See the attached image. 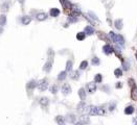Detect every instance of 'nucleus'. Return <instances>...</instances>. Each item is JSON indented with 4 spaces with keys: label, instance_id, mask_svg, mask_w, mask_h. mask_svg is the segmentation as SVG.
Segmentation results:
<instances>
[{
    "label": "nucleus",
    "instance_id": "nucleus-30",
    "mask_svg": "<svg viewBox=\"0 0 137 125\" xmlns=\"http://www.w3.org/2000/svg\"><path fill=\"white\" fill-rule=\"evenodd\" d=\"M114 75H115L116 77H120V76L122 75V71H121V69H115V71H114Z\"/></svg>",
    "mask_w": 137,
    "mask_h": 125
},
{
    "label": "nucleus",
    "instance_id": "nucleus-31",
    "mask_svg": "<svg viewBox=\"0 0 137 125\" xmlns=\"http://www.w3.org/2000/svg\"><path fill=\"white\" fill-rule=\"evenodd\" d=\"M102 79H103V77H102V75H101V74H96V75H95V77H94V81H95V82H97V84L102 82Z\"/></svg>",
    "mask_w": 137,
    "mask_h": 125
},
{
    "label": "nucleus",
    "instance_id": "nucleus-35",
    "mask_svg": "<svg viewBox=\"0 0 137 125\" xmlns=\"http://www.w3.org/2000/svg\"><path fill=\"white\" fill-rule=\"evenodd\" d=\"M58 90H59V88H58V86H56V85H54L53 87H50V92H51L53 94H56Z\"/></svg>",
    "mask_w": 137,
    "mask_h": 125
},
{
    "label": "nucleus",
    "instance_id": "nucleus-37",
    "mask_svg": "<svg viewBox=\"0 0 137 125\" xmlns=\"http://www.w3.org/2000/svg\"><path fill=\"white\" fill-rule=\"evenodd\" d=\"M115 105H116V104H115V102H113V103H111V104H110L109 110L111 111V112H112V111H114V108H115Z\"/></svg>",
    "mask_w": 137,
    "mask_h": 125
},
{
    "label": "nucleus",
    "instance_id": "nucleus-23",
    "mask_svg": "<svg viewBox=\"0 0 137 125\" xmlns=\"http://www.w3.org/2000/svg\"><path fill=\"white\" fill-rule=\"evenodd\" d=\"M131 97L133 100H137V87H134L131 92Z\"/></svg>",
    "mask_w": 137,
    "mask_h": 125
},
{
    "label": "nucleus",
    "instance_id": "nucleus-12",
    "mask_svg": "<svg viewBox=\"0 0 137 125\" xmlns=\"http://www.w3.org/2000/svg\"><path fill=\"white\" fill-rule=\"evenodd\" d=\"M89 122H90V120H89V118H88L87 116H82L81 119H80V121H79L77 124H87V123H89Z\"/></svg>",
    "mask_w": 137,
    "mask_h": 125
},
{
    "label": "nucleus",
    "instance_id": "nucleus-43",
    "mask_svg": "<svg viewBox=\"0 0 137 125\" xmlns=\"http://www.w3.org/2000/svg\"><path fill=\"white\" fill-rule=\"evenodd\" d=\"M136 59H137V52H136Z\"/></svg>",
    "mask_w": 137,
    "mask_h": 125
},
{
    "label": "nucleus",
    "instance_id": "nucleus-7",
    "mask_svg": "<svg viewBox=\"0 0 137 125\" xmlns=\"http://www.w3.org/2000/svg\"><path fill=\"white\" fill-rule=\"evenodd\" d=\"M39 103H40L41 106H43V107H47L48 104H49V99H48L47 97H42V98H40Z\"/></svg>",
    "mask_w": 137,
    "mask_h": 125
},
{
    "label": "nucleus",
    "instance_id": "nucleus-21",
    "mask_svg": "<svg viewBox=\"0 0 137 125\" xmlns=\"http://www.w3.org/2000/svg\"><path fill=\"white\" fill-rule=\"evenodd\" d=\"M133 112H134V107L133 106H127L126 108H125V114L126 115H131V114H133Z\"/></svg>",
    "mask_w": 137,
    "mask_h": 125
},
{
    "label": "nucleus",
    "instance_id": "nucleus-33",
    "mask_svg": "<svg viewBox=\"0 0 137 125\" xmlns=\"http://www.w3.org/2000/svg\"><path fill=\"white\" fill-rule=\"evenodd\" d=\"M71 70H72V62L68 61L66 64V71H71Z\"/></svg>",
    "mask_w": 137,
    "mask_h": 125
},
{
    "label": "nucleus",
    "instance_id": "nucleus-27",
    "mask_svg": "<svg viewBox=\"0 0 137 125\" xmlns=\"http://www.w3.org/2000/svg\"><path fill=\"white\" fill-rule=\"evenodd\" d=\"M68 21L70 22V23H74V22H77L78 21V18H77V16L74 15H70L69 17H68Z\"/></svg>",
    "mask_w": 137,
    "mask_h": 125
},
{
    "label": "nucleus",
    "instance_id": "nucleus-26",
    "mask_svg": "<svg viewBox=\"0 0 137 125\" xmlns=\"http://www.w3.org/2000/svg\"><path fill=\"white\" fill-rule=\"evenodd\" d=\"M70 77H71L72 79H78V78L80 77V73H79V71L71 72V73H70Z\"/></svg>",
    "mask_w": 137,
    "mask_h": 125
},
{
    "label": "nucleus",
    "instance_id": "nucleus-17",
    "mask_svg": "<svg viewBox=\"0 0 137 125\" xmlns=\"http://www.w3.org/2000/svg\"><path fill=\"white\" fill-rule=\"evenodd\" d=\"M66 121L69 123H75V116L74 115H68L66 117Z\"/></svg>",
    "mask_w": 137,
    "mask_h": 125
},
{
    "label": "nucleus",
    "instance_id": "nucleus-15",
    "mask_svg": "<svg viewBox=\"0 0 137 125\" xmlns=\"http://www.w3.org/2000/svg\"><path fill=\"white\" fill-rule=\"evenodd\" d=\"M85 33L86 34H88V35H91V34H93L94 33V28L93 27H91V26H86L85 27Z\"/></svg>",
    "mask_w": 137,
    "mask_h": 125
},
{
    "label": "nucleus",
    "instance_id": "nucleus-14",
    "mask_svg": "<svg viewBox=\"0 0 137 125\" xmlns=\"http://www.w3.org/2000/svg\"><path fill=\"white\" fill-rule=\"evenodd\" d=\"M49 15H50L51 17H58V16L60 15V11H59L58 8L54 7V8H51V9L49 11Z\"/></svg>",
    "mask_w": 137,
    "mask_h": 125
},
{
    "label": "nucleus",
    "instance_id": "nucleus-34",
    "mask_svg": "<svg viewBox=\"0 0 137 125\" xmlns=\"http://www.w3.org/2000/svg\"><path fill=\"white\" fill-rule=\"evenodd\" d=\"M92 65H94V66H98V65H100V59H98V58H96V56H94V58H93V59H92Z\"/></svg>",
    "mask_w": 137,
    "mask_h": 125
},
{
    "label": "nucleus",
    "instance_id": "nucleus-19",
    "mask_svg": "<svg viewBox=\"0 0 137 125\" xmlns=\"http://www.w3.org/2000/svg\"><path fill=\"white\" fill-rule=\"evenodd\" d=\"M85 108H86V103L82 100V101L79 103V105H78V111H79V112H84Z\"/></svg>",
    "mask_w": 137,
    "mask_h": 125
},
{
    "label": "nucleus",
    "instance_id": "nucleus-24",
    "mask_svg": "<svg viewBox=\"0 0 137 125\" xmlns=\"http://www.w3.org/2000/svg\"><path fill=\"white\" fill-rule=\"evenodd\" d=\"M114 25H115V27L117 28V29H121L122 28V21L121 20H116L115 22H114Z\"/></svg>",
    "mask_w": 137,
    "mask_h": 125
},
{
    "label": "nucleus",
    "instance_id": "nucleus-5",
    "mask_svg": "<svg viewBox=\"0 0 137 125\" xmlns=\"http://www.w3.org/2000/svg\"><path fill=\"white\" fill-rule=\"evenodd\" d=\"M88 113H89L91 116L98 115V113H100V107H97V106H90V107H88Z\"/></svg>",
    "mask_w": 137,
    "mask_h": 125
},
{
    "label": "nucleus",
    "instance_id": "nucleus-42",
    "mask_svg": "<svg viewBox=\"0 0 137 125\" xmlns=\"http://www.w3.org/2000/svg\"><path fill=\"white\" fill-rule=\"evenodd\" d=\"M2 27H3V26H0V34H1L2 32H3V29H2Z\"/></svg>",
    "mask_w": 137,
    "mask_h": 125
},
{
    "label": "nucleus",
    "instance_id": "nucleus-38",
    "mask_svg": "<svg viewBox=\"0 0 137 125\" xmlns=\"http://www.w3.org/2000/svg\"><path fill=\"white\" fill-rule=\"evenodd\" d=\"M124 69H125V70H128V69H129V68H128V64H127V62H124Z\"/></svg>",
    "mask_w": 137,
    "mask_h": 125
},
{
    "label": "nucleus",
    "instance_id": "nucleus-1",
    "mask_svg": "<svg viewBox=\"0 0 137 125\" xmlns=\"http://www.w3.org/2000/svg\"><path fill=\"white\" fill-rule=\"evenodd\" d=\"M109 35H110V38H111V40H112L114 43H116L117 45H120V46H124V45H125V40H124V38H122L120 34H116L115 32L110 31Z\"/></svg>",
    "mask_w": 137,
    "mask_h": 125
},
{
    "label": "nucleus",
    "instance_id": "nucleus-18",
    "mask_svg": "<svg viewBox=\"0 0 137 125\" xmlns=\"http://www.w3.org/2000/svg\"><path fill=\"white\" fill-rule=\"evenodd\" d=\"M55 122L59 123V124L63 125V124H65V119H64V117H62V116H56V117H55Z\"/></svg>",
    "mask_w": 137,
    "mask_h": 125
},
{
    "label": "nucleus",
    "instance_id": "nucleus-6",
    "mask_svg": "<svg viewBox=\"0 0 137 125\" xmlns=\"http://www.w3.org/2000/svg\"><path fill=\"white\" fill-rule=\"evenodd\" d=\"M60 2L65 9H72V4L70 3L69 0H60Z\"/></svg>",
    "mask_w": 137,
    "mask_h": 125
},
{
    "label": "nucleus",
    "instance_id": "nucleus-22",
    "mask_svg": "<svg viewBox=\"0 0 137 125\" xmlns=\"http://www.w3.org/2000/svg\"><path fill=\"white\" fill-rule=\"evenodd\" d=\"M6 24V16L0 15V26H4Z\"/></svg>",
    "mask_w": 137,
    "mask_h": 125
},
{
    "label": "nucleus",
    "instance_id": "nucleus-3",
    "mask_svg": "<svg viewBox=\"0 0 137 125\" xmlns=\"http://www.w3.org/2000/svg\"><path fill=\"white\" fill-rule=\"evenodd\" d=\"M36 87H38V84H37V81H36L35 79L29 80L27 84H26V89H27V92H31V91H34V89H35Z\"/></svg>",
    "mask_w": 137,
    "mask_h": 125
},
{
    "label": "nucleus",
    "instance_id": "nucleus-9",
    "mask_svg": "<svg viewBox=\"0 0 137 125\" xmlns=\"http://www.w3.org/2000/svg\"><path fill=\"white\" fill-rule=\"evenodd\" d=\"M103 51H104V53L105 54H111L112 52H113V48L110 46V45H105L104 47H103Z\"/></svg>",
    "mask_w": 137,
    "mask_h": 125
},
{
    "label": "nucleus",
    "instance_id": "nucleus-25",
    "mask_svg": "<svg viewBox=\"0 0 137 125\" xmlns=\"http://www.w3.org/2000/svg\"><path fill=\"white\" fill-rule=\"evenodd\" d=\"M79 96H80L81 100H85V98H86V92H85V90L83 88L79 90Z\"/></svg>",
    "mask_w": 137,
    "mask_h": 125
},
{
    "label": "nucleus",
    "instance_id": "nucleus-40",
    "mask_svg": "<svg viewBox=\"0 0 137 125\" xmlns=\"http://www.w3.org/2000/svg\"><path fill=\"white\" fill-rule=\"evenodd\" d=\"M129 82H130V85H131V86H134V80H133V79H130V80H129Z\"/></svg>",
    "mask_w": 137,
    "mask_h": 125
},
{
    "label": "nucleus",
    "instance_id": "nucleus-13",
    "mask_svg": "<svg viewBox=\"0 0 137 125\" xmlns=\"http://www.w3.org/2000/svg\"><path fill=\"white\" fill-rule=\"evenodd\" d=\"M51 66H53V62H47L45 65H44V67H43V70L45 71V72H47V73H49L50 72V70H51Z\"/></svg>",
    "mask_w": 137,
    "mask_h": 125
},
{
    "label": "nucleus",
    "instance_id": "nucleus-4",
    "mask_svg": "<svg viewBox=\"0 0 137 125\" xmlns=\"http://www.w3.org/2000/svg\"><path fill=\"white\" fill-rule=\"evenodd\" d=\"M86 89H87L88 93H90V94L94 93V92L96 91V85H95V81H94V82H89V84H87Z\"/></svg>",
    "mask_w": 137,
    "mask_h": 125
},
{
    "label": "nucleus",
    "instance_id": "nucleus-39",
    "mask_svg": "<svg viewBox=\"0 0 137 125\" xmlns=\"http://www.w3.org/2000/svg\"><path fill=\"white\" fill-rule=\"evenodd\" d=\"M121 87H122L121 82H117V85H116V88H117V89H119V88H121Z\"/></svg>",
    "mask_w": 137,
    "mask_h": 125
},
{
    "label": "nucleus",
    "instance_id": "nucleus-36",
    "mask_svg": "<svg viewBox=\"0 0 137 125\" xmlns=\"http://www.w3.org/2000/svg\"><path fill=\"white\" fill-rule=\"evenodd\" d=\"M88 14H89V16H91V18H92L93 20H96V21H98V18H97V17H96V15H94L92 12H89Z\"/></svg>",
    "mask_w": 137,
    "mask_h": 125
},
{
    "label": "nucleus",
    "instance_id": "nucleus-11",
    "mask_svg": "<svg viewBox=\"0 0 137 125\" xmlns=\"http://www.w3.org/2000/svg\"><path fill=\"white\" fill-rule=\"evenodd\" d=\"M21 22H22L23 25H28V24L31 22V17H29V16H24V17H22Z\"/></svg>",
    "mask_w": 137,
    "mask_h": 125
},
{
    "label": "nucleus",
    "instance_id": "nucleus-32",
    "mask_svg": "<svg viewBox=\"0 0 137 125\" xmlns=\"http://www.w3.org/2000/svg\"><path fill=\"white\" fill-rule=\"evenodd\" d=\"M87 67H88V62H87V61H83V62H81V65H80V69H81V70H85Z\"/></svg>",
    "mask_w": 137,
    "mask_h": 125
},
{
    "label": "nucleus",
    "instance_id": "nucleus-2",
    "mask_svg": "<svg viewBox=\"0 0 137 125\" xmlns=\"http://www.w3.org/2000/svg\"><path fill=\"white\" fill-rule=\"evenodd\" d=\"M47 88H48V79L47 78H43L42 80H40L38 82V89L40 91H45V90H47Z\"/></svg>",
    "mask_w": 137,
    "mask_h": 125
},
{
    "label": "nucleus",
    "instance_id": "nucleus-20",
    "mask_svg": "<svg viewBox=\"0 0 137 125\" xmlns=\"http://www.w3.org/2000/svg\"><path fill=\"white\" fill-rule=\"evenodd\" d=\"M8 7H10V4H8L7 2H4V3L1 5L0 11H1V12H3V13H5V12H7V11H8Z\"/></svg>",
    "mask_w": 137,
    "mask_h": 125
},
{
    "label": "nucleus",
    "instance_id": "nucleus-41",
    "mask_svg": "<svg viewBox=\"0 0 137 125\" xmlns=\"http://www.w3.org/2000/svg\"><path fill=\"white\" fill-rule=\"evenodd\" d=\"M18 1H19V3H20L21 5H23V3L25 2V0H18Z\"/></svg>",
    "mask_w": 137,
    "mask_h": 125
},
{
    "label": "nucleus",
    "instance_id": "nucleus-29",
    "mask_svg": "<svg viewBox=\"0 0 137 125\" xmlns=\"http://www.w3.org/2000/svg\"><path fill=\"white\" fill-rule=\"evenodd\" d=\"M97 35H98V38H100V39H102V40L109 41V40H108V38L106 37V34H104V33H103V32H101V31H98V32H97Z\"/></svg>",
    "mask_w": 137,
    "mask_h": 125
},
{
    "label": "nucleus",
    "instance_id": "nucleus-28",
    "mask_svg": "<svg viewBox=\"0 0 137 125\" xmlns=\"http://www.w3.org/2000/svg\"><path fill=\"white\" fill-rule=\"evenodd\" d=\"M85 37H86L85 31H84V32H79V33L77 34V39H78L79 41H83V40L85 39Z\"/></svg>",
    "mask_w": 137,
    "mask_h": 125
},
{
    "label": "nucleus",
    "instance_id": "nucleus-10",
    "mask_svg": "<svg viewBox=\"0 0 137 125\" xmlns=\"http://www.w3.org/2000/svg\"><path fill=\"white\" fill-rule=\"evenodd\" d=\"M36 18H37V20H39V21H44V20L47 19V15H46L45 13H39V14H37Z\"/></svg>",
    "mask_w": 137,
    "mask_h": 125
},
{
    "label": "nucleus",
    "instance_id": "nucleus-8",
    "mask_svg": "<svg viewBox=\"0 0 137 125\" xmlns=\"http://www.w3.org/2000/svg\"><path fill=\"white\" fill-rule=\"evenodd\" d=\"M62 93L64 94V95H68V94L71 93V88H70V86L68 84L63 85V87H62Z\"/></svg>",
    "mask_w": 137,
    "mask_h": 125
},
{
    "label": "nucleus",
    "instance_id": "nucleus-16",
    "mask_svg": "<svg viewBox=\"0 0 137 125\" xmlns=\"http://www.w3.org/2000/svg\"><path fill=\"white\" fill-rule=\"evenodd\" d=\"M66 76H67V71H62V72L58 75V80L62 81V80H64V79L66 78Z\"/></svg>",
    "mask_w": 137,
    "mask_h": 125
}]
</instances>
